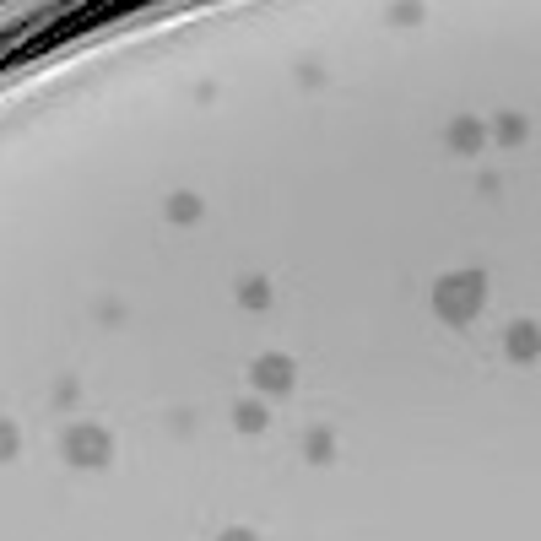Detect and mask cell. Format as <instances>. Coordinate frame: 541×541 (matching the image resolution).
<instances>
[{
  "instance_id": "cell-8",
  "label": "cell",
  "mask_w": 541,
  "mask_h": 541,
  "mask_svg": "<svg viewBox=\"0 0 541 541\" xmlns=\"http://www.w3.org/2000/svg\"><path fill=\"white\" fill-rule=\"evenodd\" d=\"M239 303H244V309H266V303H271V287L260 282V276H244V282H239Z\"/></svg>"
},
{
  "instance_id": "cell-11",
  "label": "cell",
  "mask_w": 541,
  "mask_h": 541,
  "mask_svg": "<svg viewBox=\"0 0 541 541\" xmlns=\"http://www.w3.org/2000/svg\"><path fill=\"white\" fill-rule=\"evenodd\" d=\"M498 141H504V147H514V141H525V120H514V114H504V120H498Z\"/></svg>"
},
{
  "instance_id": "cell-1",
  "label": "cell",
  "mask_w": 541,
  "mask_h": 541,
  "mask_svg": "<svg viewBox=\"0 0 541 541\" xmlns=\"http://www.w3.org/2000/svg\"><path fill=\"white\" fill-rule=\"evenodd\" d=\"M482 303H487V276L482 271H455V276H444V282L433 287V314L450 320V325L477 320Z\"/></svg>"
},
{
  "instance_id": "cell-5",
  "label": "cell",
  "mask_w": 541,
  "mask_h": 541,
  "mask_svg": "<svg viewBox=\"0 0 541 541\" xmlns=\"http://www.w3.org/2000/svg\"><path fill=\"white\" fill-rule=\"evenodd\" d=\"M233 422H239V433H266L271 412L260 401H239V406H233Z\"/></svg>"
},
{
  "instance_id": "cell-10",
  "label": "cell",
  "mask_w": 541,
  "mask_h": 541,
  "mask_svg": "<svg viewBox=\"0 0 541 541\" xmlns=\"http://www.w3.org/2000/svg\"><path fill=\"white\" fill-rule=\"evenodd\" d=\"M168 217H174V222H195V217H201V195H174V201H168Z\"/></svg>"
},
{
  "instance_id": "cell-9",
  "label": "cell",
  "mask_w": 541,
  "mask_h": 541,
  "mask_svg": "<svg viewBox=\"0 0 541 541\" xmlns=\"http://www.w3.org/2000/svg\"><path fill=\"white\" fill-rule=\"evenodd\" d=\"M17 450H22L17 422H6V417H0V466H6V460H17Z\"/></svg>"
},
{
  "instance_id": "cell-6",
  "label": "cell",
  "mask_w": 541,
  "mask_h": 541,
  "mask_svg": "<svg viewBox=\"0 0 541 541\" xmlns=\"http://www.w3.org/2000/svg\"><path fill=\"white\" fill-rule=\"evenodd\" d=\"M303 450H309V460H314V466H331V460H336V439H331V428H309Z\"/></svg>"
},
{
  "instance_id": "cell-12",
  "label": "cell",
  "mask_w": 541,
  "mask_h": 541,
  "mask_svg": "<svg viewBox=\"0 0 541 541\" xmlns=\"http://www.w3.org/2000/svg\"><path fill=\"white\" fill-rule=\"evenodd\" d=\"M217 541H260V536H255V531H244V525H233V531H222Z\"/></svg>"
},
{
  "instance_id": "cell-7",
  "label": "cell",
  "mask_w": 541,
  "mask_h": 541,
  "mask_svg": "<svg viewBox=\"0 0 541 541\" xmlns=\"http://www.w3.org/2000/svg\"><path fill=\"white\" fill-rule=\"evenodd\" d=\"M509 352H514L520 363H531V358H536V325H531V320L509 325Z\"/></svg>"
},
{
  "instance_id": "cell-3",
  "label": "cell",
  "mask_w": 541,
  "mask_h": 541,
  "mask_svg": "<svg viewBox=\"0 0 541 541\" xmlns=\"http://www.w3.org/2000/svg\"><path fill=\"white\" fill-rule=\"evenodd\" d=\"M249 379H255V390H266V395H287L298 385V368H293L287 352H266V358L249 368Z\"/></svg>"
},
{
  "instance_id": "cell-4",
  "label": "cell",
  "mask_w": 541,
  "mask_h": 541,
  "mask_svg": "<svg viewBox=\"0 0 541 541\" xmlns=\"http://www.w3.org/2000/svg\"><path fill=\"white\" fill-rule=\"evenodd\" d=\"M482 141H487V130L477 120H455L450 125V152H477Z\"/></svg>"
},
{
  "instance_id": "cell-2",
  "label": "cell",
  "mask_w": 541,
  "mask_h": 541,
  "mask_svg": "<svg viewBox=\"0 0 541 541\" xmlns=\"http://www.w3.org/2000/svg\"><path fill=\"white\" fill-rule=\"evenodd\" d=\"M60 450L71 466H87V471H103L114 460V439L98 428V422H71L65 428V439H60Z\"/></svg>"
}]
</instances>
